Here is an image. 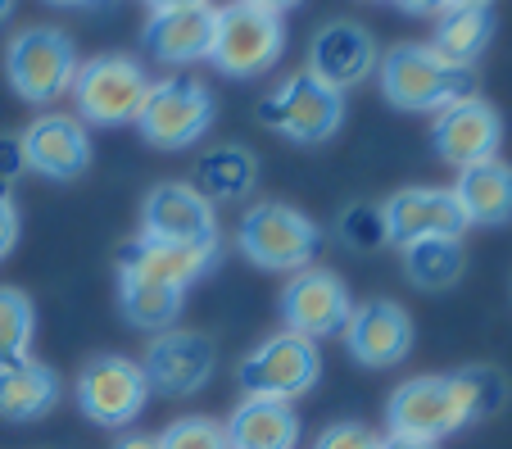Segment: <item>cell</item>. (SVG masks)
<instances>
[{
  "mask_svg": "<svg viewBox=\"0 0 512 449\" xmlns=\"http://www.w3.org/2000/svg\"><path fill=\"white\" fill-rule=\"evenodd\" d=\"M345 350L363 368H395L413 350V318L395 300H368L349 309L345 323Z\"/></svg>",
  "mask_w": 512,
  "mask_h": 449,
  "instance_id": "obj_16",
  "label": "cell"
},
{
  "mask_svg": "<svg viewBox=\"0 0 512 449\" xmlns=\"http://www.w3.org/2000/svg\"><path fill=\"white\" fill-rule=\"evenodd\" d=\"M236 377H241V391L254 395V400H286V404L300 400L322 377L318 341L295 336V332H277L245 354Z\"/></svg>",
  "mask_w": 512,
  "mask_h": 449,
  "instance_id": "obj_5",
  "label": "cell"
},
{
  "mask_svg": "<svg viewBox=\"0 0 512 449\" xmlns=\"http://www.w3.org/2000/svg\"><path fill=\"white\" fill-rule=\"evenodd\" d=\"M377 445H381V436H372L363 422H336V427L322 431L313 449H377Z\"/></svg>",
  "mask_w": 512,
  "mask_h": 449,
  "instance_id": "obj_32",
  "label": "cell"
},
{
  "mask_svg": "<svg viewBox=\"0 0 512 449\" xmlns=\"http://www.w3.org/2000/svg\"><path fill=\"white\" fill-rule=\"evenodd\" d=\"M431 141H435V155L463 173V168H472V164L499 159L503 118H499V109H494L490 100H481L472 91V96L454 100L449 109H440Z\"/></svg>",
  "mask_w": 512,
  "mask_h": 449,
  "instance_id": "obj_12",
  "label": "cell"
},
{
  "mask_svg": "<svg viewBox=\"0 0 512 449\" xmlns=\"http://www.w3.org/2000/svg\"><path fill=\"white\" fill-rule=\"evenodd\" d=\"M449 191H454L467 227H499L512 218V164H503V159L463 168Z\"/></svg>",
  "mask_w": 512,
  "mask_h": 449,
  "instance_id": "obj_21",
  "label": "cell"
},
{
  "mask_svg": "<svg viewBox=\"0 0 512 449\" xmlns=\"http://www.w3.org/2000/svg\"><path fill=\"white\" fill-rule=\"evenodd\" d=\"M390 436H413V440H445L458 427L472 422L467 395L458 377H413L404 381L386 404Z\"/></svg>",
  "mask_w": 512,
  "mask_h": 449,
  "instance_id": "obj_9",
  "label": "cell"
},
{
  "mask_svg": "<svg viewBox=\"0 0 512 449\" xmlns=\"http://www.w3.org/2000/svg\"><path fill=\"white\" fill-rule=\"evenodd\" d=\"M318 223L304 218L300 209L281 205V200H263V205L245 209L241 227H236V245L263 273H304L313 268V254H318Z\"/></svg>",
  "mask_w": 512,
  "mask_h": 449,
  "instance_id": "obj_2",
  "label": "cell"
},
{
  "mask_svg": "<svg viewBox=\"0 0 512 449\" xmlns=\"http://www.w3.org/2000/svg\"><path fill=\"white\" fill-rule=\"evenodd\" d=\"M309 73L322 87L340 91V96L349 87H358L368 73H377V46H372L368 28H358L349 19L327 23L309 46Z\"/></svg>",
  "mask_w": 512,
  "mask_h": 449,
  "instance_id": "obj_19",
  "label": "cell"
},
{
  "mask_svg": "<svg viewBox=\"0 0 512 449\" xmlns=\"http://www.w3.org/2000/svg\"><path fill=\"white\" fill-rule=\"evenodd\" d=\"M118 304H123V318L141 332H168L182 313V291L159 282H145V277H118Z\"/></svg>",
  "mask_w": 512,
  "mask_h": 449,
  "instance_id": "obj_26",
  "label": "cell"
},
{
  "mask_svg": "<svg viewBox=\"0 0 512 449\" xmlns=\"http://www.w3.org/2000/svg\"><path fill=\"white\" fill-rule=\"evenodd\" d=\"M286 50V28L277 14L254 10L245 0H232L218 10V32H213V55L209 64L227 78H254L268 73Z\"/></svg>",
  "mask_w": 512,
  "mask_h": 449,
  "instance_id": "obj_7",
  "label": "cell"
},
{
  "mask_svg": "<svg viewBox=\"0 0 512 449\" xmlns=\"http://www.w3.org/2000/svg\"><path fill=\"white\" fill-rule=\"evenodd\" d=\"M141 372L159 395H195L213 377V341L186 327H168L150 341Z\"/></svg>",
  "mask_w": 512,
  "mask_h": 449,
  "instance_id": "obj_15",
  "label": "cell"
},
{
  "mask_svg": "<svg viewBox=\"0 0 512 449\" xmlns=\"http://www.w3.org/2000/svg\"><path fill=\"white\" fill-rule=\"evenodd\" d=\"M141 236L173 245H218L213 205L191 182H159L141 205Z\"/></svg>",
  "mask_w": 512,
  "mask_h": 449,
  "instance_id": "obj_14",
  "label": "cell"
},
{
  "mask_svg": "<svg viewBox=\"0 0 512 449\" xmlns=\"http://www.w3.org/2000/svg\"><path fill=\"white\" fill-rule=\"evenodd\" d=\"M227 445L232 449H295L300 440V418L286 400H254L245 395L227 418Z\"/></svg>",
  "mask_w": 512,
  "mask_h": 449,
  "instance_id": "obj_22",
  "label": "cell"
},
{
  "mask_svg": "<svg viewBox=\"0 0 512 449\" xmlns=\"http://www.w3.org/2000/svg\"><path fill=\"white\" fill-rule=\"evenodd\" d=\"M340 241L354 245V250H377V245H386V218H381V209L354 205L340 218Z\"/></svg>",
  "mask_w": 512,
  "mask_h": 449,
  "instance_id": "obj_31",
  "label": "cell"
},
{
  "mask_svg": "<svg viewBox=\"0 0 512 449\" xmlns=\"http://www.w3.org/2000/svg\"><path fill=\"white\" fill-rule=\"evenodd\" d=\"M213 32H218V10L213 5H182V10H159L145 23V46L164 64H200L213 55Z\"/></svg>",
  "mask_w": 512,
  "mask_h": 449,
  "instance_id": "obj_20",
  "label": "cell"
},
{
  "mask_svg": "<svg viewBox=\"0 0 512 449\" xmlns=\"http://www.w3.org/2000/svg\"><path fill=\"white\" fill-rule=\"evenodd\" d=\"M449 5H490V0H449Z\"/></svg>",
  "mask_w": 512,
  "mask_h": 449,
  "instance_id": "obj_42",
  "label": "cell"
},
{
  "mask_svg": "<svg viewBox=\"0 0 512 449\" xmlns=\"http://www.w3.org/2000/svg\"><path fill=\"white\" fill-rule=\"evenodd\" d=\"M159 449H232V445H227L223 422H213V418H177L173 427L159 436Z\"/></svg>",
  "mask_w": 512,
  "mask_h": 449,
  "instance_id": "obj_30",
  "label": "cell"
},
{
  "mask_svg": "<svg viewBox=\"0 0 512 449\" xmlns=\"http://www.w3.org/2000/svg\"><path fill=\"white\" fill-rule=\"evenodd\" d=\"M10 14H14V0H0V23L10 19Z\"/></svg>",
  "mask_w": 512,
  "mask_h": 449,
  "instance_id": "obj_40",
  "label": "cell"
},
{
  "mask_svg": "<svg viewBox=\"0 0 512 449\" xmlns=\"http://www.w3.org/2000/svg\"><path fill=\"white\" fill-rule=\"evenodd\" d=\"M59 377L37 359L0 368V418L5 422H37L55 409Z\"/></svg>",
  "mask_w": 512,
  "mask_h": 449,
  "instance_id": "obj_24",
  "label": "cell"
},
{
  "mask_svg": "<svg viewBox=\"0 0 512 449\" xmlns=\"http://www.w3.org/2000/svg\"><path fill=\"white\" fill-rule=\"evenodd\" d=\"M23 146H19V137H0V182H10V177H19L23 173Z\"/></svg>",
  "mask_w": 512,
  "mask_h": 449,
  "instance_id": "obj_34",
  "label": "cell"
},
{
  "mask_svg": "<svg viewBox=\"0 0 512 449\" xmlns=\"http://www.w3.org/2000/svg\"><path fill=\"white\" fill-rule=\"evenodd\" d=\"M377 449H435L431 440H413V436H386Z\"/></svg>",
  "mask_w": 512,
  "mask_h": 449,
  "instance_id": "obj_36",
  "label": "cell"
},
{
  "mask_svg": "<svg viewBox=\"0 0 512 449\" xmlns=\"http://www.w3.org/2000/svg\"><path fill=\"white\" fill-rule=\"evenodd\" d=\"M490 37H494L490 5H449V10L440 14V23H435L431 50L445 59L449 69L472 73V64L490 50Z\"/></svg>",
  "mask_w": 512,
  "mask_h": 449,
  "instance_id": "obj_23",
  "label": "cell"
},
{
  "mask_svg": "<svg viewBox=\"0 0 512 449\" xmlns=\"http://www.w3.org/2000/svg\"><path fill=\"white\" fill-rule=\"evenodd\" d=\"M145 400H150V381L141 363L123 354H100L78 372V409L96 427H127L141 418Z\"/></svg>",
  "mask_w": 512,
  "mask_h": 449,
  "instance_id": "obj_10",
  "label": "cell"
},
{
  "mask_svg": "<svg viewBox=\"0 0 512 449\" xmlns=\"http://www.w3.org/2000/svg\"><path fill=\"white\" fill-rule=\"evenodd\" d=\"M5 73L19 100L28 105H55L73 91L78 78V50L59 28H28L5 50Z\"/></svg>",
  "mask_w": 512,
  "mask_h": 449,
  "instance_id": "obj_4",
  "label": "cell"
},
{
  "mask_svg": "<svg viewBox=\"0 0 512 449\" xmlns=\"http://www.w3.org/2000/svg\"><path fill=\"white\" fill-rule=\"evenodd\" d=\"M218 259V245H173V241H150L136 236L118 254V277H145V282L173 286L186 295V286H195Z\"/></svg>",
  "mask_w": 512,
  "mask_h": 449,
  "instance_id": "obj_18",
  "label": "cell"
},
{
  "mask_svg": "<svg viewBox=\"0 0 512 449\" xmlns=\"http://www.w3.org/2000/svg\"><path fill=\"white\" fill-rule=\"evenodd\" d=\"M23 164L32 173L50 177V182H68L91 164V137L87 127L73 114H41L28 123V132L19 137Z\"/></svg>",
  "mask_w": 512,
  "mask_h": 449,
  "instance_id": "obj_17",
  "label": "cell"
},
{
  "mask_svg": "<svg viewBox=\"0 0 512 449\" xmlns=\"http://www.w3.org/2000/svg\"><path fill=\"white\" fill-rule=\"evenodd\" d=\"M454 377H458V386H463V395H467L472 422L499 413L503 400H508V377H503L499 368H463V372H454Z\"/></svg>",
  "mask_w": 512,
  "mask_h": 449,
  "instance_id": "obj_29",
  "label": "cell"
},
{
  "mask_svg": "<svg viewBox=\"0 0 512 449\" xmlns=\"http://www.w3.org/2000/svg\"><path fill=\"white\" fill-rule=\"evenodd\" d=\"M245 5H254V10H268V14H286V10H295V5H300V0H245Z\"/></svg>",
  "mask_w": 512,
  "mask_h": 449,
  "instance_id": "obj_37",
  "label": "cell"
},
{
  "mask_svg": "<svg viewBox=\"0 0 512 449\" xmlns=\"http://www.w3.org/2000/svg\"><path fill=\"white\" fill-rule=\"evenodd\" d=\"M150 5V14H159V10H182V5H209V0H145Z\"/></svg>",
  "mask_w": 512,
  "mask_h": 449,
  "instance_id": "obj_39",
  "label": "cell"
},
{
  "mask_svg": "<svg viewBox=\"0 0 512 449\" xmlns=\"http://www.w3.org/2000/svg\"><path fill=\"white\" fill-rule=\"evenodd\" d=\"M259 118H263V127L281 132V137L295 141V146H318V141H327L340 127V118H345V96L322 87V82L304 69V73H290V78L263 100Z\"/></svg>",
  "mask_w": 512,
  "mask_h": 449,
  "instance_id": "obj_8",
  "label": "cell"
},
{
  "mask_svg": "<svg viewBox=\"0 0 512 449\" xmlns=\"http://www.w3.org/2000/svg\"><path fill=\"white\" fill-rule=\"evenodd\" d=\"M32 332H37L32 300L14 286H0V368H14V363L28 359Z\"/></svg>",
  "mask_w": 512,
  "mask_h": 449,
  "instance_id": "obj_28",
  "label": "cell"
},
{
  "mask_svg": "<svg viewBox=\"0 0 512 449\" xmlns=\"http://www.w3.org/2000/svg\"><path fill=\"white\" fill-rule=\"evenodd\" d=\"M390 245H417V241H463L467 218L458 209L454 191L445 186H404L381 205Z\"/></svg>",
  "mask_w": 512,
  "mask_h": 449,
  "instance_id": "obj_11",
  "label": "cell"
},
{
  "mask_svg": "<svg viewBox=\"0 0 512 449\" xmlns=\"http://www.w3.org/2000/svg\"><path fill=\"white\" fill-rule=\"evenodd\" d=\"M404 277L417 291H449L463 277V241L404 245Z\"/></svg>",
  "mask_w": 512,
  "mask_h": 449,
  "instance_id": "obj_27",
  "label": "cell"
},
{
  "mask_svg": "<svg viewBox=\"0 0 512 449\" xmlns=\"http://www.w3.org/2000/svg\"><path fill=\"white\" fill-rule=\"evenodd\" d=\"M150 73L132 55H96L78 64V78L68 96L78 100V114L100 127H123L141 118V105L150 96Z\"/></svg>",
  "mask_w": 512,
  "mask_h": 449,
  "instance_id": "obj_3",
  "label": "cell"
},
{
  "mask_svg": "<svg viewBox=\"0 0 512 449\" xmlns=\"http://www.w3.org/2000/svg\"><path fill=\"white\" fill-rule=\"evenodd\" d=\"M404 14H445L449 0H395Z\"/></svg>",
  "mask_w": 512,
  "mask_h": 449,
  "instance_id": "obj_35",
  "label": "cell"
},
{
  "mask_svg": "<svg viewBox=\"0 0 512 449\" xmlns=\"http://www.w3.org/2000/svg\"><path fill=\"white\" fill-rule=\"evenodd\" d=\"M14 241H19V209H14L10 182H0V259L14 250Z\"/></svg>",
  "mask_w": 512,
  "mask_h": 449,
  "instance_id": "obj_33",
  "label": "cell"
},
{
  "mask_svg": "<svg viewBox=\"0 0 512 449\" xmlns=\"http://www.w3.org/2000/svg\"><path fill=\"white\" fill-rule=\"evenodd\" d=\"M46 5H96V0H46Z\"/></svg>",
  "mask_w": 512,
  "mask_h": 449,
  "instance_id": "obj_41",
  "label": "cell"
},
{
  "mask_svg": "<svg viewBox=\"0 0 512 449\" xmlns=\"http://www.w3.org/2000/svg\"><path fill=\"white\" fill-rule=\"evenodd\" d=\"M209 123H213V91L200 78H186V73L155 82L141 105V118H136L145 146L155 150L195 146L209 132Z\"/></svg>",
  "mask_w": 512,
  "mask_h": 449,
  "instance_id": "obj_6",
  "label": "cell"
},
{
  "mask_svg": "<svg viewBox=\"0 0 512 449\" xmlns=\"http://www.w3.org/2000/svg\"><path fill=\"white\" fill-rule=\"evenodd\" d=\"M191 191H200L209 205H232V200L254 191V159L241 146H218L200 155L191 173Z\"/></svg>",
  "mask_w": 512,
  "mask_h": 449,
  "instance_id": "obj_25",
  "label": "cell"
},
{
  "mask_svg": "<svg viewBox=\"0 0 512 449\" xmlns=\"http://www.w3.org/2000/svg\"><path fill=\"white\" fill-rule=\"evenodd\" d=\"M114 449H159V436H141V431H136V436H123V440H118Z\"/></svg>",
  "mask_w": 512,
  "mask_h": 449,
  "instance_id": "obj_38",
  "label": "cell"
},
{
  "mask_svg": "<svg viewBox=\"0 0 512 449\" xmlns=\"http://www.w3.org/2000/svg\"><path fill=\"white\" fill-rule=\"evenodd\" d=\"M349 309L354 304H349L345 282L336 273H327V268H304L281 291V323H286V332L309 336V341L345 332Z\"/></svg>",
  "mask_w": 512,
  "mask_h": 449,
  "instance_id": "obj_13",
  "label": "cell"
},
{
  "mask_svg": "<svg viewBox=\"0 0 512 449\" xmlns=\"http://www.w3.org/2000/svg\"><path fill=\"white\" fill-rule=\"evenodd\" d=\"M377 78H381V96L395 109H404V114L449 109L454 100L472 96V73L449 69L431 46H417V41L386 50L377 59Z\"/></svg>",
  "mask_w": 512,
  "mask_h": 449,
  "instance_id": "obj_1",
  "label": "cell"
}]
</instances>
